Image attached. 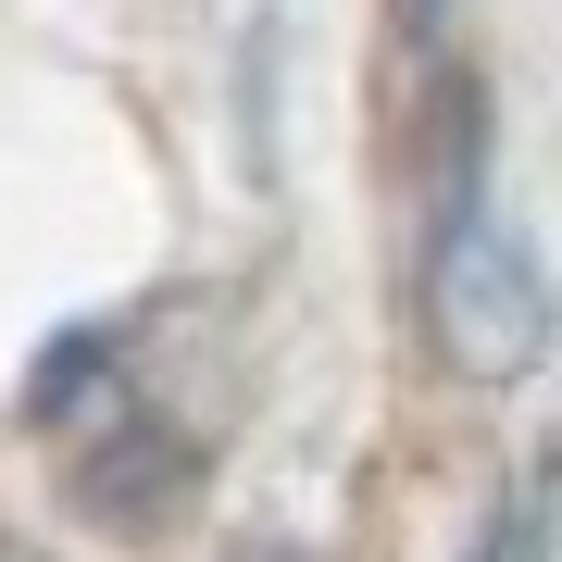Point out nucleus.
<instances>
[{
    "label": "nucleus",
    "mask_w": 562,
    "mask_h": 562,
    "mask_svg": "<svg viewBox=\"0 0 562 562\" xmlns=\"http://www.w3.org/2000/svg\"><path fill=\"white\" fill-rule=\"evenodd\" d=\"M425 313H438V362L475 375V387H513L525 362L550 350V288H538L525 238L487 201H450L438 262H425Z\"/></svg>",
    "instance_id": "nucleus-1"
},
{
    "label": "nucleus",
    "mask_w": 562,
    "mask_h": 562,
    "mask_svg": "<svg viewBox=\"0 0 562 562\" xmlns=\"http://www.w3.org/2000/svg\"><path fill=\"white\" fill-rule=\"evenodd\" d=\"M475 562H550V475H525L501 513H487V538H475Z\"/></svg>",
    "instance_id": "nucleus-2"
},
{
    "label": "nucleus",
    "mask_w": 562,
    "mask_h": 562,
    "mask_svg": "<svg viewBox=\"0 0 562 562\" xmlns=\"http://www.w3.org/2000/svg\"><path fill=\"white\" fill-rule=\"evenodd\" d=\"M425 13H438V0H401V25H425Z\"/></svg>",
    "instance_id": "nucleus-3"
}]
</instances>
